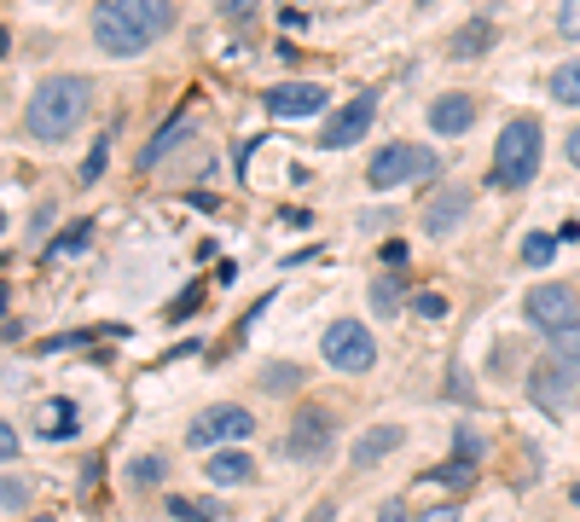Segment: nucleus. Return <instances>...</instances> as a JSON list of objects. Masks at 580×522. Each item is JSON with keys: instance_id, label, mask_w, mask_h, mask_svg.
I'll use <instances>...</instances> for the list:
<instances>
[{"instance_id": "obj_9", "label": "nucleus", "mask_w": 580, "mask_h": 522, "mask_svg": "<svg viewBox=\"0 0 580 522\" xmlns=\"http://www.w3.org/2000/svg\"><path fill=\"white\" fill-rule=\"evenodd\" d=\"M372 117H377V93H355L332 122H325L319 145H325V151H348V145H360V140H366V128H372Z\"/></svg>"}, {"instance_id": "obj_31", "label": "nucleus", "mask_w": 580, "mask_h": 522, "mask_svg": "<svg viewBox=\"0 0 580 522\" xmlns=\"http://www.w3.org/2000/svg\"><path fill=\"white\" fill-rule=\"evenodd\" d=\"M459 516H465L459 505H430V511H424L418 522H459Z\"/></svg>"}, {"instance_id": "obj_13", "label": "nucleus", "mask_w": 580, "mask_h": 522, "mask_svg": "<svg viewBox=\"0 0 580 522\" xmlns=\"http://www.w3.org/2000/svg\"><path fill=\"white\" fill-rule=\"evenodd\" d=\"M400 448V424H372L360 441H355V448H348V464H355V470H372L377 459H389Z\"/></svg>"}, {"instance_id": "obj_7", "label": "nucleus", "mask_w": 580, "mask_h": 522, "mask_svg": "<svg viewBox=\"0 0 580 522\" xmlns=\"http://www.w3.org/2000/svg\"><path fill=\"white\" fill-rule=\"evenodd\" d=\"M574 389H580V360H546V365H535V378H528V395H535L551 418L569 412Z\"/></svg>"}, {"instance_id": "obj_27", "label": "nucleus", "mask_w": 580, "mask_h": 522, "mask_svg": "<svg viewBox=\"0 0 580 522\" xmlns=\"http://www.w3.org/2000/svg\"><path fill=\"white\" fill-rule=\"evenodd\" d=\"M105 157H111V134H105V140H99V145L88 151V163H82V180H88V187H93V180H99V174H105Z\"/></svg>"}, {"instance_id": "obj_24", "label": "nucleus", "mask_w": 580, "mask_h": 522, "mask_svg": "<svg viewBox=\"0 0 580 522\" xmlns=\"http://www.w3.org/2000/svg\"><path fill=\"white\" fill-rule=\"evenodd\" d=\"M430 482H447V488H465L470 482V464L465 459H452V464H436V470H424Z\"/></svg>"}, {"instance_id": "obj_16", "label": "nucleus", "mask_w": 580, "mask_h": 522, "mask_svg": "<svg viewBox=\"0 0 580 522\" xmlns=\"http://www.w3.org/2000/svg\"><path fill=\"white\" fill-rule=\"evenodd\" d=\"M493 47V23L488 18H470L459 36H452V59H482V52Z\"/></svg>"}, {"instance_id": "obj_5", "label": "nucleus", "mask_w": 580, "mask_h": 522, "mask_svg": "<svg viewBox=\"0 0 580 522\" xmlns=\"http://www.w3.org/2000/svg\"><path fill=\"white\" fill-rule=\"evenodd\" d=\"M319 354H325V365H337V372H348V378H360V372L377 365V343H372V331L360 320H337L319 337Z\"/></svg>"}, {"instance_id": "obj_10", "label": "nucleus", "mask_w": 580, "mask_h": 522, "mask_svg": "<svg viewBox=\"0 0 580 522\" xmlns=\"http://www.w3.org/2000/svg\"><path fill=\"white\" fill-rule=\"evenodd\" d=\"M325 93L319 82H279V88H267L262 104H267V117H279V122H296V117H319L325 111Z\"/></svg>"}, {"instance_id": "obj_29", "label": "nucleus", "mask_w": 580, "mask_h": 522, "mask_svg": "<svg viewBox=\"0 0 580 522\" xmlns=\"http://www.w3.org/2000/svg\"><path fill=\"white\" fill-rule=\"evenodd\" d=\"M558 30H563V36H580V0H569V7H558Z\"/></svg>"}, {"instance_id": "obj_33", "label": "nucleus", "mask_w": 580, "mask_h": 522, "mask_svg": "<svg viewBox=\"0 0 580 522\" xmlns=\"http://www.w3.org/2000/svg\"><path fill=\"white\" fill-rule=\"evenodd\" d=\"M0 453H7V464L18 459V430L12 424H0Z\"/></svg>"}, {"instance_id": "obj_11", "label": "nucleus", "mask_w": 580, "mask_h": 522, "mask_svg": "<svg viewBox=\"0 0 580 522\" xmlns=\"http://www.w3.org/2000/svg\"><path fill=\"white\" fill-rule=\"evenodd\" d=\"M332 435H337V424H332V412L325 406H308L291 424V435H285V453L291 459H319L325 448H332Z\"/></svg>"}, {"instance_id": "obj_34", "label": "nucleus", "mask_w": 580, "mask_h": 522, "mask_svg": "<svg viewBox=\"0 0 580 522\" xmlns=\"http://www.w3.org/2000/svg\"><path fill=\"white\" fill-rule=\"evenodd\" d=\"M384 522H407V511H400V500H389V505H384Z\"/></svg>"}, {"instance_id": "obj_25", "label": "nucleus", "mask_w": 580, "mask_h": 522, "mask_svg": "<svg viewBox=\"0 0 580 522\" xmlns=\"http://www.w3.org/2000/svg\"><path fill=\"white\" fill-rule=\"evenodd\" d=\"M413 313H418V320H447V297L424 291V297H413Z\"/></svg>"}, {"instance_id": "obj_26", "label": "nucleus", "mask_w": 580, "mask_h": 522, "mask_svg": "<svg viewBox=\"0 0 580 522\" xmlns=\"http://www.w3.org/2000/svg\"><path fill=\"white\" fill-rule=\"evenodd\" d=\"M262 383L273 389V395H285V389L302 383V372H296V365H267V378H262Z\"/></svg>"}, {"instance_id": "obj_30", "label": "nucleus", "mask_w": 580, "mask_h": 522, "mask_svg": "<svg viewBox=\"0 0 580 522\" xmlns=\"http://www.w3.org/2000/svg\"><path fill=\"white\" fill-rule=\"evenodd\" d=\"M372 308H377V313H395V291H389V279H384V284H372Z\"/></svg>"}, {"instance_id": "obj_20", "label": "nucleus", "mask_w": 580, "mask_h": 522, "mask_svg": "<svg viewBox=\"0 0 580 522\" xmlns=\"http://www.w3.org/2000/svg\"><path fill=\"white\" fill-rule=\"evenodd\" d=\"M88 239H93V221H75V227H64L59 239L47 244V255H53V261H59V255H75V250H82Z\"/></svg>"}, {"instance_id": "obj_8", "label": "nucleus", "mask_w": 580, "mask_h": 522, "mask_svg": "<svg viewBox=\"0 0 580 522\" xmlns=\"http://www.w3.org/2000/svg\"><path fill=\"white\" fill-rule=\"evenodd\" d=\"M250 435H256V418H250L244 406H210V412L186 430L192 448H210V453L226 448V441H250Z\"/></svg>"}, {"instance_id": "obj_35", "label": "nucleus", "mask_w": 580, "mask_h": 522, "mask_svg": "<svg viewBox=\"0 0 580 522\" xmlns=\"http://www.w3.org/2000/svg\"><path fill=\"white\" fill-rule=\"evenodd\" d=\"M569 163L580 169V128H574V134H569Z\"/></svg>"}, {"instance_id": "obj_23", "label": "nucleus", "mask_w": 580, "mask_h": 522, "mask_svg": "<svg viewBox=\"0 0 580 522\" xmlns=\"http://www.w3.org/2000/svg\"><path fill=\"white\" fill-rule=\"evenodd\" d=\"M23 500H30V488H23L18 470H7V488H0V505H7V516H18V511H23Z\"/></svg>"}, {"instance_id": "obj_38", "label": "nucleus", "mask_w": 580, "mask_h": 522, "mask_svg": "<svg viewBox=\"0 0 580 522\" xmlns=\"http://www.w3.org/2000/svg\"><path fill=\"white\" fill-rule=\"evenodd\" d=\"M35 522H53V516H35Z\"/></svg>"}, {"instance_id": "obj_39", "label": "nucleus", "mask_w": 580, "mask_h": 522, "mask_svg": "<svg viewBox=\"0 0 580 522\" xmlns=\"http://www.w3.org/2000/svg\"><path fill=\"white\" fill-rule=\"evenodd\" d=\"M267 522H279V516H267Z\"/></svg>"}, {"instance_id": "obj_21", "label": "nucleus", "mask_w": 580, "mask_h": 522, "mask_svg": "<svg viewBox=\"0 0 580 522\" xmlns=\"http://www.w3.org/2000/svg\"><path fill=\"white\" fill-rule=\"evenodd\" d=\"M551 250H558V239H551V232H528V239H522V261H528V268H546Z\"/></svg>"}, {"instance_id": "obj_1", "label": "nucleus", "mask_w": 580, "mask_h": 522, "mask_svg": "<svg viewBox=\"0 0 580 522\" xmlns=\"http://www.w3.org/2000/svg\"><path fill=\"white\" fill-rule=\"evenodd\" d=\"M163 30H174L169 0H105V7H93V41L111 59H134Z\"/></svg>"}, {"instance_id": "obj_17", "label": "nucleus", "mask_w": 580, "mask_h": 522, "mask_svg": "<svg viewBox=\"0 0 580 522\" xmlns=\"http://www.w3.org/2000/svg\"><path fill=\"white\" fill-rule=\"evenodd\" d=\"M250 470H256V464H250L244 453H210V470H204V476H210L215 488H238V482H250Z\"/></svg>"}, {"instance_id": "obj_3", "label": "nucleus", "mask_w": 580, "mask_h": 522, "mask_svg": "<svg viewBox=\"0 0 580 522\" xmlns=\"http://www.w3.org/2000/svg\"><path fill=\"white\" fill-rule=\"evenodd\" d=\"M535 174H540V122L535 117H517V122L499 128L488 187L493 192H522V187H535Z\"/></svg>"}, {"instance_id": "obj_12", "label": "nucleus", "mask_w": 580, "mask_h": 522, "mask_svg": "<svg viewBox=\"0 0 580 522\" xmlns=\"http://www.w3.org/2000/svg\"><path fill=\"white\" fill-rule=\"evenodd\" d=\"M465 215H470V192L465 187H447L430 209H424V232H430V239H447V232L459 227Z\"/></svg>"}, {"instance_id": "obj_28", "label": "nucleus", "mask_w": 580, "mask_h": 522, "mask_svg": "<svg viewBox=\"0 0 580 522\" xmlns=\"http://www.w3.org/2000/svg\"><path fill=\"white\" fill-rule=\"evenodd\" d=\"M163 470H169L163 459H140V464H134V482H140V488H151V482L163 476Z\"/></svg>"}, {"instance_id": "obj_15", "label": "nucleus", "mask_w": 580, "mask_h": 522, "mask_svg": "<svg viewBox=\"0 0 580 522\" xmlns=\"http://www.w3.org/2000/svg\"><path fill=\"white\" fill-rule=\"evenodd\" d=\"M186 134H192V111H174V122H169V128H157V134H151V145L140 151V169H157L163 157H169L174 145H181Z\"/></svg>"}, {"instance_id": "obj_36", "label": "nucleus", "mask_w": 580, "mask_h": 522, "mask_svg": "<svg viewBox=\"0 0 580 522\" xmlns=\"http://www.w3.org/2000/svg\"><path fill=\"white\" fill-rule=\"evenodd\" d=\"M314 522H332V505H319V511H314Z\"/></svg>"}, {"instance_id": "obj_22", "label": "nucleus", "mask_w": 580, "mask_h": 522, "mask_svg": "<svg viewBox=\"0 0 580 522\" xmlns=\"http://www.w3.org/2000/svg\"><path fill=\"white\" fill-rule=\"evenodd\" d=\"M169 511L181 522H221V505H204V500H169Z\"/></svg>"}, {"instance_id": "obj_32", "label": "nucleus", "mask_w": 580, "mask_h": 522, "mask_svg": "<svg viewBox=\"0 0 580 522\" xmlns=\"http://www.w3.org/2000/svg\"><path fill=\"white\" fill-rule=\"evenodd\" d=\"M476 453H482V441H476V430H459V459L470 464Z\"/></svg>"}, {"instance_id": "obj_19", "label": "nucleus", "mask_w": 580, "mask_h": 522, "mask_svg": "<svg viewBox=\"0 0 580 522\" xmlns=\"http://www.w3.org/2000/svg\"><path fill=\"white\" fill-rule=\"evenodd\" d=\"M551 99H558V104H580V59L563 64V70H551Z\"/></svg>"}, {"instance_id": "obj_14", "label": "nucleus", "mask_w": 580, "mask_h": 522, "mask_svg": "<svg viewBox=\"0 0 580 522\" xmlns=\"http://www.w3.org/2000/svg\"><path fill=\"white\" fill-rule=\"evenodd\" d=\"M470 122H476V104L465 93H441L430 104V128H436V134H465Z\"/></svg>"}, {"instance_id": "obj_6", "label": "nucleus", "mask_w": 580, "mask_h": 522, "mask_svg": "<svg viewBox=\"0 0 580 522\" xmlns=\"http://www.w3.org/2000/svg\"><path fill=\"white\" fill-rule=\"evenodd\" d=\"M528 320H535V331H546V337L580 331V297L569 284H540V291L528 297Z\"/></svg>"}, {"instance_id": "obj_2", "label": "nucleus", "mask_w": 580, "mask_h": 522, "mask_svg": "<svg viewBox=\"0 0 580 522\" xmlns=\"http://www.w3.org/2000/svg\"><path fill=\"white\" fill-rule=\"evenodd\" d=\"M88 82L82 76H47V82L30 93V104H23V128H30L35 140H70L75 128H82V117H88Z\"/></svg>"}, {"instance_id": "obj_37", "label": "nucleus", "mask_w": 580, "mask_h": 522, "mask_svg": "<svg viewBox=\"0 0 580 522\" xmlns=\"http://www.w3.org/2000/svg\"><path fill=\"white\" fill-rule=\"evenodd\" d=\"M574 505H580V488H574Z\"/></svg>"}, {"instance_id": "obj_18", "label": "nucleus", "mask_w": 580, "mask_h": 522, "mask_svg": "<svg viewBox=\"0 0 580 522\" xmlns=\"http://www.w3.org/2000/svg\"><path fill=\"white\" fill-rule=\"evenodd\" d=\"M35 430H41L47 441H64V435H75V406H70V401H47V406L35 412Z\"/></svg>"}, {"instance_id": "obj_4", "label": "nucleus", "mask_w": 580, "mask_h": 522, "mask_svg": "<svg viewBox=\"0 0 580 522\" xmlns=\"http://www.w3.org/2000/svg\"><path fill=\"white\" fill-rule=\"evenodd\" d=\"M436 174V151L430 145H413V140H395L372 157V169L366 180L377 192H395V187H407V180H430Z\"/></svg>"}]
</instances>
